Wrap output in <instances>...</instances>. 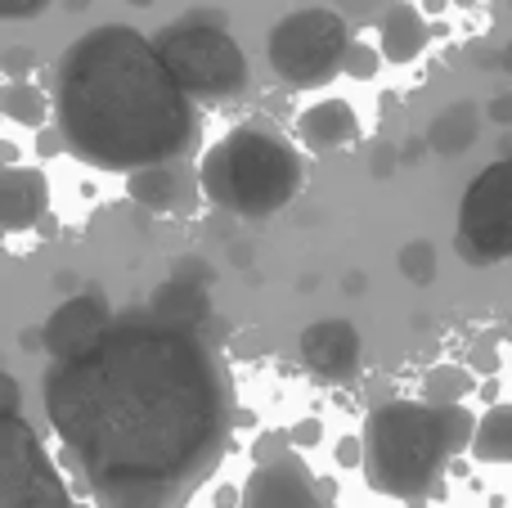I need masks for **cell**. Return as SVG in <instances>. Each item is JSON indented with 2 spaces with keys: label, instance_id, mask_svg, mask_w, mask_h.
<instances>
[{
  "label": "cell",
  "instance_id": "obj_1",
  "mask_svg": "<svg viewBox=\"0 0 512 508\" xmlns=\"http://www.w3.org/2000/svg\"><path fill=\"white\" fill-rule=\"evenodd\" d=\"M41 401L99 508H185L239 423L212 333L158 306L117 315L90 347L54 360Z\"/></svg>",
  "mask_w": 512,
  "mask_h": 508
},
{
  "label": "cell",
  "instance_id": "obj_2",
  "mask_svg": "<svg viewBox=\"0 0 512 508\" xmlns=\"http://www.w3.org/2000/svg\"><path fill=\"white\" fill-rule=\"evenodd\" d=\"M54 126L72 158L131 176L194 153L198 104L167 68L158 41L126 23H104L59 54Z\"/></svg>",
  "mask_w": 512,
  "mask_h": 508
},
{
  "label": "cell",
  "instance_id": "obj_3",
  "mask_svg": "<svg viewBox=\"0 0 512 508\" xmlns=\"http://www.w3.org/2000/svg\"><path fill=\"white\" fill-rule=\"evenodd\" d=\"M463 401H391L364 423V477L378 495L427 504L445 495V468L477 437Z\"/></svg>",
  "mask_w": 512,
  "mask_h": 508
},
{
  "label": "cell",
  "instance_id": "obj_4",
  "mask_svg": "<svg viewBox=\"0 0 512 508\" xmlns=\"http://www.w3.org/2000/svg\"><path fill=\"white\" fill-rule=\"evenodd\" d=\"M301 180H306V167L297 149L279 131L256 122H243L230 135H221L198 167L203 194L221 212L243 216V221H265L283 212L301 194Z\"/></svg>",
  "mask_w": 512,
  "mask_h": 508
},
{
  "label": "cell",
  "instance_id": "obj_5",
  "mask_svg": "<svg viewBox=\"0 0 512 508\" xmlns=\"http://www.w3.org/2000/svg\"><path fill=\"white\" fill-rule=\"evenodd\" d=\"M351 27L337 9L310 5L292 9L274 23L265 54H270L274 77L288 90H319L333 77L346 72V54H351Z\"/></svg>",
  "mask_w": 512,
  "mask_h": 508
},
{
  "label": "cell",
  "instance_id": "obj_6",
  "mask_svg": "<svg viewBox=\"0 0 512 508\" xmlns=\"http://www.w3.org/2000/svg\"><path fill=\"white\" fill-rule=\"evenodd\" d=\"M153 41L194 99H234L248 86V59H243L239 41L212 18H180V23L162 27Z\"/></svg>",
  "mask_w": 512,
  "mask_h": 508
},
{
  "label": "cell",
  "instance_id": "obj_7",
  "mask_svg": "<svg viewBox=\"0 0 512 508\" xmlns=\"http://www.w3.org/2000/svg\"><path fill=\"white\" fill-rule=\"evenodd\" d=\"M454 248L468 266L512 257V158H499L468 185L454 225Z\"/></svg>",
  "mask_w": 512,
  "mask_h": 508
},
{
  "label": "cell",
  "instance_id": "obj_8",
  "mask_svg": "<svg viewBox=\"0 0 512 508\" xmlns=\"http://www.w3.org/2000/svg\"><path fill=\"white\" fill-rule=\"evenodd\" d=\"M0 508H72L63 473L23 414H0Z\"/></svg>",
  "mask_w": 512,
  "mask_h": 508
},
{
  "label": "cell",
  "instance_id": "obj_9",
  "mask_svg": "<svg viewBox=\"0 0 512 508\" xmlns=\"http://www.w3.org/2000/svg\"><path fill=\"white\" fill-rule=\"evenodd\" d=\"M337 500V482L324 477L319 482L306 468L301 455H283L274 464H256L252 477L243 482V500L239 508H333Z\"/></svg>",
  "mask_w": 512,
  "mask_h": 508
},
{
  "label": "cell",
  "instance_id": "obj_10",
  "mask_svg": "<svg viewBox=\"0 0 512 508\" xmlns=\"http://www.w3.org/2000/svg\"><path fill=\"white\" fill-rule=\"evenodd\" d=\"M113 320H117V315L108 311L104 297L81 293V297H72V302H63L59 311H54L50 320H45V329H41V347L50 351V360L77 356V351H81V347H90V342H95Z\"/></svg>",
  "mask_w": 512,
  "mask_h": 508
},
{
  "label": "cell",
  "instance_id": "obj_11",
  "mask_svg": "<svg viewBox=\"0 0 512 508\" xmlns=\"http://www.w3.org/2000/svg\"><path fill=\"white\" fill-rule=\"evenodd\" d=\"M301 360L324 383H346L360 369V329L351 320H319L301 333Z\"/></svg>",
  "mask_w": 512,
  "mask_h": 508
},
{
  "label": "cell",
  "instance_id": "obj_12",
  "mask_svg": "<svg viewBox=\"0 0 512 508\" xmlns=\"http://www.w3.org/2000/svg\"><path fill=\"white\" fill-rule=\"evenodd\" d=\"M0 203H5V230L9 234L50 221V180H45V171L5 162V176H0Z\"/></svg>",
  "mask_w": 512,
  "mask_h": 508
},
{
  "label": "cell",
  "instance_id": "obj_13",
  "mask_svg": "<svg viewBox=\"0 0 512 508\" xmlns=\"http://www.w3.org/2000/svg\"><path fill=\"white\" fill-rule=\"evenodd\" d=\"M297 140L315 153H337L360 140V117H355V108L346 99H315L297 117Z\"/></svg>",
  "mask_w": 512,
  "mask_h": 508
},
{
  "label": "cell",
  "instance_id": "obj_14",
  "mask_svg": "<svg viewBox=\"0 0 512 508\" xmlns=\"http://www.w3.org/2000/svg\"><path fill=\"white\" fill-rule=\"evenodd\" d=\"M427 41H432V32H427L423 14H418L414 5H391L387 14H382L378 50H382V59H387V63L405 68V63H414L418 54L427 50Z\"/></svg>",
  "mask_w": 512,
  "mask_h": 508
},
{
  "label": "cell",
  "instance_id": "obj_15",
  "mask_svg": "<svg viewBox=\"0 0 512 508\" xmlns=\"http://www.w3.org/2000/svg\"><path fill=\"white\" fill-rule=\"evenodd\" d=\"M126 194L149 212H176L185 203V176L176 171V162H153L126 176Z\"/></svg>",
  "mask_w": 512,
  "mask_h": 508
},
{
  "label": "cell",
  "instance_id": "obj_16",
  "mask_svg": "<svg viewBox=\"0 0 512 508\" xmlns=\"http://www.w3.org/2000/svg\"><path fill=\"white\" fill-rule=\"evenodd\" d=\"M477 131H481V108L472 104V99H459V104L441 108V113L432 117V126H427V144H432L436 153H445V158H454V153H463V149L477 144Z\"/></svg>",
  "mask_w": 512,
  "mask_h": 508
},
{
  "label": "cell",
  "instance_id": "obj_17",
  "mask_svg": "<svg viewBox=\"0 0 512 508\" xmlns=\"http://www.w3.org/2000/svg\"><path fill=\"white\" fill-rule=\"evenodd\" d=\"M472 459L481 464H512V405H490L472 437Z\"/></svg>",
  "mask_w": 512,
  "mask_h": 508
},
{
  "label": "cell",
  "instance_id": "obj_18",
  "mask_svg": "<svg viewBox=\"0 0 512 508\" xmlns=\"http://www.w3.org/2000/svg\"><path fill=\"white\" fill-rule=\"evenodd\" d=\"M0 108H5V117H14L18 126L41 131V126L54 117V95H45L36 81H5V90H0Z\"/></svg>",
  "mask_w": 512,
  "mask_h": 508
},
{
  "label": "cell",
  "instance_id": "obj_19",
  "mask_svg": "<svg viewBox=\"0 0 512 508\" xmlns=\"http://www.w3.org/2000/svg\"><path fill=\"white\" fill-rule=\"evenodd\" d=\"M149 306H158L162 315H176V320H198V324H203V315H207V297L198 293L194 284H185V279H180V284L158 288Z\"/></svg>",
  "mask_w": 512,
  "mask_h": 508
},
{
  "label": "cell",
  "instance_id": "obj_20",
  "mask_svg": "<svg viewBox=\"0 0 512 508\" xmlns=\"http://www.w3.org/2000/svg\"><path fill=\"white\" fill-rule=\"evenodd\" d=\"M472 387H477V383H472V369L436 365L432 374H427V383H423V396H427V401H463Z\"/></svg>",
  "mask_w": 512,
  "mask_h": 508
},
{
  "label": "cell",
  "instance_id": "obj_21",
  "mask_svg": "<svg viewBox=\"0 0 512 508\" xmlns=\"http://www.w3.org/2000/svg\"><path fill=\"white\" fill-rule=\"evenodd\" d=\"M400 270H405L409 279H414V284H432L436 279V248L432 243H409L405 252H400Z\"/></svg>",
  "mask_w": 512,
  "mask_h": 508
},
{
  "label": "cell",
  "instance_id": "obj_22",
  "mask_svg": "<svg viewBox=\"0 0 512 508\" xmlns=\"http://www.w3.org/2000/svg\"><path fill=\"white\" fill-rule=\"evenodd\" d=\"M378 63H382V50H373V45L355 41L351 54H346V77L369 81V77H378Z\"/></svg>",
  "mask_w": 512,
  "mask_h": 508
},
{
  "label": "cell",
  "instance_id": "obj_23",
  "mask_svg": "<svg viewBox=\"0 0 512 508\" xmlns=\"http://www.w3.org/2000/svg\"><path fill=\"white\" fill-rule=\"evenodd\" d=\"M292 450V432H265L261 441L252 446V464H274Z\"/></svg>",
  "mask_w": 512,
  "mask_h": 508
},
{
  "label": "cell",
  "instance_id": "obj_24",
  "mask_svg": "<svg viewBox=\"0 0 512 508\" xmlns=\"http://www.w3.org/2000/svg\"><path fill=\"white\" fill-rule=\"evenodd\" d=\"M364 459V437H342L337 441V464L342 468H360Z\"/></svg>",
  "mask_w": 512,
  "mask_h": 508
},
{
  "label": "cell",
  "instance_id": "obj_25",
  "mask_svg": "<svg viewBox=\"0 0 512 508\" xmlns=\"http://www.w3.org/2000/svg\"><path fill=\"white\" fill-rule=\"evenodd\" d=\"M50 0H0V14L5 18H36Z\"/></svg>",
  "mask_w": 512,
  "mask_h": 508
},
{
  "label": "cell",
  "instance_id": "obj_26",
  "mask_svg": "<svg viewBox=\"0 0 512 508\" xmlns=\"http://www.w3.org/2000/svg\"><path fill=\"white\" fill-rule=\"evenodd\" d=\"M23 410V396H18L14 374H0V414H18Z\"/></svg>",
  "mask_w": 512,
  "mask_h": 508
},
{
  "label": "cell",
  "instance_id": "obj_27",
  "mask_svg": "<svg viewBox=\"0 0 512 508\" xmlns=\"http://www.w3.org/2000/svg\"><path fill=\"white\" fill-rule=\"evenodd\" d=\"M319 437H324V423L319 419H301L292 428V446H319Z\"/></svg>",
  "mask_w": 512,
  "mask_h": 508
},
{
  "label": "cell",
  "instance_id": "obj_28",
  "mask_svg": "<svg viewBox=\"0 0 512 508\" xmlns=\"http://www.w3.org/2000/svg\"><path fill=\"white\" fill-rule=\"evenodd\" d=\"M468 365H472V369H481V374H495L499 360H495V351H490V347H477V351L468 356Z\"/></svg>",
  "mask_w": 512,
  "mask_h": 508
},
{
  "label": "cell",
  "instance_id": "obj_29",
  "mask_svg": "<svg viewBox=\"0 0 512 508\" xmlns=\"http://www.w3.org/2000/svg\"><path fill=\"white\" fill-rule=\"evenodd\" d=\"M490 117H495V122H508V126H512V95H499L495 104H490Z\"/></svg>",
  "mask_w": 512,
  "mask_h": 508
}]
</instances>
